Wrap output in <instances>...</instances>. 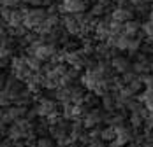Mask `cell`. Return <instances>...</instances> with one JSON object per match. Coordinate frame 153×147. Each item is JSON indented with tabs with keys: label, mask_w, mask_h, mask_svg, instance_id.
<instances>
[{
	"label": "cell",
	"mask_w": 153,
	"mask_h": 147,
	"mask_svg": "<svg viewBox=\"0 0 153 147\" xmlns=\"http://www.w3.org/2000/svg\"><path fill=\"white\" fill-rule=\"evenodd\" d=\"M90 0H62L60 4V12L63 14H79L88 11Z\"/></svg>",
	"instance_id": "5b68a950"
},
{
	"label": "cell",
	"mask_w": 153,
	"mask_h": 147,
	"mask_svg": "<svg viewBox=\"0 0 153 147\" xmlns=\"http://www.w3.org/2000/svg\"><path fill=\"white\" fill-rule=\"evenodd\" d=\"M11 63H9V60L7 58H0V70H4V68H7Z\"/></svg>",
	"instance_id": "f546056e"
},
{
	"label": "cell",
	"mask_w": 153,
	"mask_h": 147,
	"mask_svg": "<svg viewBox=\"0 0 153 147\" xmlns=\"http://www.w3.org/2000/svg\"><path fill=\"white\" fill-rule=\"evenodd\" d=\"M152 9H153V4H152Z\"/></svg>",
	"instance_id": "d590c367"
},
{
	"label": "cell",
	"mask_w": 153,
	"mask_h": 147,
	"mask_svg": "<svg viewBox=\"0 0 153 147\" xmlns=\"http://www.w3.org/2000/svg\"><path fill=\"white\" fill-rule=\"evenodd\" d=\"M62 116L65 119H69V121H72L74 119V109H76V103L74 102H65L62 103Z\"/></svg>",
	"instance_id": "44dd1931"
},
{
	"label": "cell",
	"mask_w": 153,
	"mask_h": 147,
	"mask_svg": "<svg viewBox=\"0 0 153 147\" xmlns=\"http://www.w3.org/2000/svg\"><path fill=\"white\" fill-rule=\"evenodd\" d=\"M4 2V7H19L25 0H2Z\"/></svg>",
	"instance_id": "83f0119b"
},
{
	"label": "cell",
	"mask_w": 153,
	"mask_h": 147,
	"mask_svg": "<svg viewBox=\"0 0 153 147\" xmlns=\"http://www.w3.org/2000/svg\"><path fill=\"white\" fill-rule=\"evenodd\" d=\"M86 93H88V89L85 88V86H81V84L74 86V88H72V102L74 103H81L83 100H85Z\"/></svg>",
	"instance_id": "ffe728a7"
},
{
	"label": "cell",
	"mask_w": 153,
	"mask_h": 147,
	"mask_svg": "<svg viewBox=\"0 0 153 147\" xmlns=\"http://www.w3.org/2000/svg\"><path fill=\"white\" fill-rule=\"evenodd\" d=\"M104 119H106V110H104V109H99V107H93V109L88 110V114L83 118V123H85L86 130H90L93 126L102 124Z\"/></svg>",
	"instance_id": "ba28073f"
},
{
	"label": "cell",
	"mask_w": 153,
	"mask_h": 147,
	"mask_svg": "<svg viewBox=\"0 0 153 147\" xmlns=\"http://www.w3.org/2000/svg\"><path fill=\"white\" fill-rule=\"evenodd\" d=\"M141 32H143V23L137 21L136 18L130 19V21H127L125 26H123V33H127V35H130V37H137Z\"/></svg>",
	"instance_id": "ac0fdd59"
},
{
	"label": "cell",
	"mask_w": 153,
	"mask_h": 147,
	"mask_svg": "<svg viewBox=\"0 0 153 147\" xmlns=\"http://www.w3.org/2000/svg\"><path fill=\"white\" fill-rule=\"evenodd\" d=\"M9 105H13V98L5 89H0V107H9Z\"/></svg>",
	"instance_id": "d4e9b609"
},
{
	"label": "cell",
	"mask_w": 153,
	"mask_h": 147,
	"mask_svg": "<svg viewBox=\"0 0 153 147\" xmlns=\"http://www.w3.org/2000/svg\"><path fill=\"white\" fill-rule=\"evenodd\" d=\"M2 11H4V2L0 0V12H2Z\"/></svg>",
	"instance_id": "e575fe53"
},
{
	"label": "cell",
	"mask_w": 153,
	"mask_h": 147,
	"mask_svg": "<svg viewBox=\"0 0 153 147\" xmlns=\"http://www.w3.org/2000/svg\"><path fill=\"white\" fill-rule=\"evenodd\" d=\"M107 147H122V146H120V144L114 140V142H109V144H107Z\"/></svg>",
	"instance_id": "836d02e7"
},
{
	"label": "cell",
	"mask_w": 153,
	"mask_h": 147,
	"mask_svg": "<svg viewBox=\"0 0 153 147\" xmlns=\"http://www.w3.org/2000/svg\"><path fill=\"white\" fill-rule=\"evenodd\" d=\"M79 82H81V70L74 68V67H71L69 72L62 77V84L63 86H77Z\"/></svg>",
	"instance_id": "2e32d148"
},
{
	"label": "cell",
	"mask_w": 153,
	"mask_h": 147,
	"mask_svg": "<svg viewBox=\"0 0 153 147\" xmlns=\"http://www.w3.org/2000/svg\"><path fill=\"white\" fill-rule=\"evenodd\" d=\"M123 147H141L137 144V142H136V140H134V142H128V144H127V146H123Z\"/></svg>",
	"instance_id": "d6a6232c"
},
{
	"label": "cell",
	"mask_w": 153,
	"mask_h": 147,
	"mask_svg": "<svg viewBox=\"0 0 153 147\" xmlns=\"http://www.w3.org/2000/svg\"><path fill=\"white\" fill-rule=\"evenodd\" d=\"M2 18L7 21L9 28H14V26H19L23 25V19H25V12L23 9H16V7H4V11L0 12Z\"/></svg>",
	"instance_id": "8992f818"
},
{
	"label": "cell",
	"mask_w": 153,
	"mask_h": 147,
	"mask_svg": "<svg viewBox=\"0 0 153 147\" xmlns=\"http://www.w3.org/2000/svg\"><path fill=\"white\" fill-rule=\"evenodd\" d=\"M137 98L144 103V107H146L150 112H153V86L152 88H144Z\"/></svg>",
	"instance_id": "d6986e66"
},
{
	"label": "cell",
	"mask_w": 153,
	"mask_h": 147,
	"mask_svg": "<svg viewBox=\"0 0 153 147\" xmlns=\"http://www.w3.org/2000/svg\"><path fill=\"white\" fill-rule=\"evenodd\" d=\"M90 56L79 47V49H74V51H65V63H69L71 67L74 68H86V63H88Z\"/></svg>",
	"instance_id": "277c9868"
},
{
	"label": "cell",
	"mask_w": 153,
	"mask_h": 147,
	"mask_svg": "<svg viewBox=\"0 0 153 147\" xmlns=\"http://www.w3.org/2000/svg\"><path fill=\"white\" fill-rule=\"evenodd\" d=\"M27 63H28V67H30L33 72H42L44 63H42V60H39L37 56H33V54H27Z\"/></svg>",
	"instance_id": "7402d4cb"
},
{
	"label": "cell",
	"mask_w": 153,
	"mask_h": 147,
	"mask_svg": "<svg viewBox=\"0 0 153 147\" xmlns=\"http://www.w3.org/2000/svg\"><path fill=\"white\" fill-rule=\"evenodd\" d=\"M113 4H116V5H127V4H130L128 0H111Z\"/></svg>",
	"instance_id": "1f68e13d"
},
{
	"label": "cell",
	"mask_w": 153,
	"mask_h": 147,
	"mask_svg": "<svg viewBox=\"0 0 153 147\" xmlns=\"http://www.w3.org/2000/svg\"><path fill=\"white\" fill-rule=\"evenodd\" d=\"M134 140H136V130L130 124L123 123L120 126H116V142L122 147L127 146L128 142H134Z\"/></svg>",
	"instance_id": "30bf717a"
},
{
	"label": "cell",
	"mask_w": 153,
	"mask_h": 147,
	"mask_svg": "<svg viewBox=\"0 0 153 147\" xmlns=\"http://www.w3.org/2000/svg\"><path fill=\"white\" fill-rule=\"evenodd\" d=\"M69 147H88V146H86V144H83V142L74 140V142H71V144H69Z\"/></svg>",
	"instance_id": "4dcf8cb0"
},
{
	"label": "cell",
	"mask_w": 153,
	"mask_h": 147,
	"mask_svg": "<svg viewBox=\"0 0 153 147\" xmlns=\"http://www.w3.org/2000/svg\"><path fill=\"white\" fill-rule=\"evenodd\" d=\"M11 72H13L14 77H18V79H21V81L27 82V79L33 72L28 67V63H27V54H19V56H14V58L11 60Z\"/></svg>",
	"instance_id": "7a4b0ae2"
},
{
	"label": "cell",
	"mask_w": 153,
	"mask_h": 147,
	"mask_svg": "<svg viewBox=\"0 0 153 147\" xmlns=\"http://www.w3.org/2000/svg\"><path fill=\"white\" fill-rule=\"evenodd\" d=\"M16 53V37L13 35H4L0 37V58L13 60Z\"/></svg>",
	"instance_id": "9c48e42d"
},
{
	"label": "cell",
	"mask_w": 153,
	"mask_h": 147,
	"mask_svg": "<svg viewBox=\"0 0 153 147\" xmlns=\"http://www.w3.org/2000/svg\"><path fill=\"white\" fill-rule=\"evenodd\" d=\"M109 16H111V19H114V21L127 23V21L134 19V16H136V12H134V5H116Z\"/></svg>",
	"instance_id": "8fae6325"
},
{
	"label": "cell",
	"mask_w": 153,
	"mask_h": 147,
	"mask_svg": "<svg viewBox=\"0 0 153 147\" xmlns=\"http://www.w3.org/2000/svg\"><path fill=\"white\" fill-rule=\"evenodd\" d=\"M5 82H7V77H5V74H4V70H0V89H4V86H5Z\"/></svg>",
	"instance_id": "f1b7e54d"
},
{
	"label": "cell",
	"mask_w": 153,
	"mask_h": 147,
	"mask_svg": "<svg viewBox=\"0 0 153 147\" xmlns=\"http://www.w3.org/2000/svg\"><path fill=\"white\" fill-rule=\"evenodd\" d=\"M99 98H100V96H97V95H95L93 91H88L83 102L86 103V105H88L90 109H93V107H97V103H99Z\"/></svg>",
	"instance_id": "cb8c5ba5"
},
{
	"label": "cell",
	"mask_w": 153,
	"mask_h": 147,
	"mask_svg": "<svg viewBox=\"0 0 153 147\" xmlns=\"http://www.w3.org/2000/svg\"><path fill=\"white\" fill-rule=\"evenodd\" d=\"M27 88V84H25V81H21V79H18V77H9L7 79V82H5V86H4V89L9 93V96L13 98V103H14V100L18 98V95L23 91V89Z\"/></svg>",
	"instance_id": "7c38bea8"
},
{
	"label": "cell",
	"mask_w": 153,
	"mask_h": 147,
	"mask_svg": "<svg viewBox=\"0 0 153 147\" xmlns=\"http://www.w3.org/2000/svg\"><path fill=\"white\" fill-rule=\"evenodd\" d=\"M100 138H102V140H106L107 144H109V142H114V140H116V126H111V124H107L106 128L102 130Z\"/></svg>",
	"instance_id": "603a6c76"
},
{
	"label": "cell",
	"mask_w": 153,
	"mask_h": 147,
	"mask_svg": "<svg viewBox=\"0 0 153 147\" xmlns=\"http://www.w3.org/2000/svg\"><path fill=\"white\" fill-rule=\"evenodd\" d=\"M111 67L114 68L116 74L123 75L125 72L132 70V61H130V58H127V56H123V54H116V56L111 58Z\"/></svg>",
	"instance_id": "4fadbf2b"
},
{
	"label": "cell",
	"mask_w": 153,
	"mask_h": 147,
	"mask_svg": "<svg viewBox=\"0 0 153 147\" xmlns=\"http://www.w3.org/2000/svg\"><path fill=\"white\" fill-rule=\"evenodd\" d=\"M100 103L104 110H118V96L116 91H109L104 96H100Z\"/></svg>",
	"instance_id": "e0dca14e"
},
{
	"label": "cell",
	"mask_w": 153,
	"mask_h": 147,
	"mask_svg": "<svg viewBox=\"0 0 153 147\" xmlns=\"http://www.w3.org/2000/svg\"><path fill=\"white\" fill-rule=\"evenodd\" d=\"M72 88L74 86H58L53 91V96L58 103H65V102H72Z\"/></svg>",
	"instance_id": "9a60e30c"
},
{
	"label": "cell",
	"mask_w": 153,
	"mask_h": 147,
	"mask_svg": "<svg viewBox=\"0 0 153 147\" xmlns=\"http://www.w3.org/2000/svg\"><path fill=\"white\" fill-rule=\"evenodd\" d=\"M102 130H104V128H102L100 124H99V126H93V128H90V130H88V137H90V138H100Z\"/></svg>",
	"instance_id": "484cf974"
},
{
	"label": "cell",
	"mask_w": 153,
	"mask_h": 147,
	"mask_svg": "<svg viewBox=\"0 0 153 147\" xmlns=\"http://www.w3.org/2000/svg\"><path fill=\"white\" fill-rule=\"evenodd\" d=\"M35 109H37L39 118H49V116H53V114H56V112L62 110V109H58V102L53 100V98H48V96L39 98Z\"/></svg>",
	"instance_id": "3957f363"
},
{
	"label": "cell",
	"mask_w": 153,
	"mask_h": 147,
	"mask_svg": "<svg viewBox=\"0 0 153 147\" xmlns=\"http://www.w3.org/2000/svg\"><path fill=\"white\" fill-rule=\"evenodd\" d=\"M56 140L53 138V137H30L28 140H27V147H56Z\"/></svg>",
	"instance_id": "5bb4252c"
},
{
	"label": "cell",
	"mask_w": 153,
	"mask_h": 147,
	"mask_svg": "<svg viewBox=\"0 0 153 147\" xmlns=\"http://www.w3.org/2000/svg\"><path fill=\"white\" fill-rule=\"evenodd\" d=\"M88 147H107V142L102 140V138H92Z\"/></svg>",
	"instance_id": "4316f807"
},
{
	"label": "cell",
	"mask_w": 153,
	"mask_h": 147,
	"mask_svg": "<svg viewBox=\"0 0 153 147\" xmlns=\"http://www.w3.org/2000/svg\"><path fill=\"white\" fill-rule=\"evenodd\" d=\"M48 18V9L46 7H28L25 11V19L23 25L28 30H35L37 26H41L44 23V19Z\"/></svg>",
	"instance_id": "6da1fadb"
},
{
	"label": "cell",
	"mask_w": 153,
	"mask_h": 147,
	"mask_svg": "<svg viewBox=\"0 0 153 147\" xmlns=\"http://www.w3.org/2000/svg\"><path fill=\"white\" fill-rule=\"evenodd\" d=\"M62 25H63V28L67 30L69 35L77 37V39L83 37V28H81V23L77 21L76 14H63L62 16Z\"/></svg>",
	"instance_id": "52a82bcc"
}]
</instances>
